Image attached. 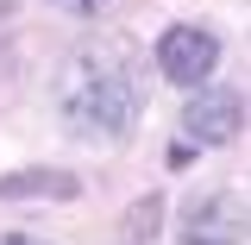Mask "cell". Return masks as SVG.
Wrapping results in <instances>:
<instances>
[{
    "label": "cell",
    "instance_id": "6da1fadb",
    "mask_svg": "<svg viewBox=\"0 0 251 245\" xmlns=\"http://www.w3.org/2000/svg\"><path fill=\"white\" fill-rule=\"evenodd\" d=\"M138 113H145V88L113 63H94L88 76L75 69V82L63 88V126L75 138H126Z\"/></svg>",
    "mask_w": 251,
    "mask_h": 245
},
{
    "label": "cell",
    "instance_id": "7a4b0ae2",
    "mask_svg": "<svg viewBox=\"0 0 251 245\" xmlns=\"http://www.w3.org/2000/svg\"><path fill=\"white\" fill-rule=\"evenodd\" d=\"M220 63V38L207 26H170L157 38V69L176 82V88H201Z\"/></svg>",
    "mask_w": 251,
    "mask_h": 245
},
{
    "label": "cell",
    "instance_id": "3957f363",
    "mask_svg": "<svg viewBox=\"0 0 251 245\" xmlns=\"http://www.w3.org/2000/svg\"><path fill=\"white\" fill-rule=\"evenodd\" d=\"M182 245H245V195L214 189L182 208Z\"/></svg>",
    "mask_w": 251,
    "mask_h": 245
},
{
    "label": "cell",
    "instance_id": "277c9868",
    "mask_svg": "<svg viewBox=\"0 0 251 245\" xmlns=\"http://www.w3.org/2000/svg\"><path fill=\"white\" fill-rule=\"evenodd\" d=\"M188 145H232L239 132H245V94L239 88H201L188 94Z\"/></svg>",
    "mask_w": 251,
    "mask_h": 245
},
{
    "label": "cell",
    "instance_id": "5b68a950",
    "mask_svg": "<svg viewBox=\"0 0 251 245\" xmlns=\"http://www.w3.org/2000/svg\"><path fill=\"white\" fill-rule=\"evenodd\" d=\"M75 195H82V176L75 170H50V163L0 176V201H75Z\"/></svg>",
    "mask_w": 251,
    "mask_h": 245
},
{
    "label": "cell",
    "instance_id": "8992f818",
    "mask_svg": "<svg viewBox=\"0 0 251 245\" xmlns=\"http://www.w3.org/2000/svg\"><path fill=\"white\" fill-rule=\"evenodd\" d=\"M163 233V195H138L120 214V245H151Z\"/></svg>",
    "mask_w": 251,
    "mask_h": 245
},
{
    "label": "cell",
    "instance_id": "52a82bcc",
    "mask_svg": "<svg viewBox=\"0 0 251 245\" xmlns=\"http://www.w3.org/2000/svg\"><path fill=\"white\" fill-rule=\"evenodd\" d=\"M69 13H100V0H63Z\"/></svg>",
    "mask_w": 251,
    "mask_h": 245
}]
</instances>
